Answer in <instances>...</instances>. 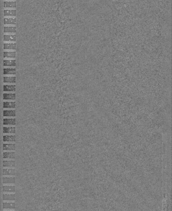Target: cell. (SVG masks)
I'll use <instances>...</instances> for the list:
<instances>
[{"instance_id":"cell-1","label":"cell","mask_w":172,"mask_h":211,"mask_svg":"<svg viewBox=\"0 0 172 211\" xmlns=\"http://www.w3.org/2000/svg\"><path fill=\"white\" fill-rule=\"evenodd\" d=\"M16 53V51H5L3 52V58H15Z\"/></svg>"},{"instance_id":"cell-2","label":"cell","mask_w":172,"mask_h":211,"mask_svg":"<svg viewBox=\"0 0 172 211\" xmlns=\"http://www.w3.org/2000/svg\"><path fill=\"white\" fill-rule=\"evenodd\" d=\"M3 48L4 50H13L16 49V43H5L3 44Z\"/></svg>"},{"instance_id":"cell-3","label":"cell","mask_w":172,"mask_h":211,"mask_svg":"<svg viewBox=\"0 0 172 211\" xmlns=\"http://www.w3.org/2000/svg\"><path fill=\"white\" fill-rule=\"evenodd\" d=\"M3 82L14 83L16 82V77L15 76H4L3 77Z\"/></svg>"},{"instance_id":"cell-4","label":"cell","mask_w":172,"mask_h":211,"mask_svg":"<svg viewBox=\"0 0 172 211\" xmlns=\"http://www.w3.org/2000/svg\"><path fill=\"white\" fill-rule=\"evenodd\" d=\"M3 121L4 125H14L16 124L15 118H4L3 119Z\"/></svg>"},{"instance_id":"cell-5","label":"cell","mask_w":172,"mask_h":211,"mask_svg":"<svg viewBox=\"0 0 172 211\" xmlns=\"http://www.w3.org/2000/svg\"><path fill=\"white\" fill-rule=\"evenodd\" d=\"M15 91L16 86L15 85L3 86V91L4 92H15Z\"/></svg>"},{"instance_id":"cell-6","label":"cell","mask_w":172,"mask_h":211,"mask_svg":"<svg viewBox=\"0 0 172 211\" xmlns=\"http://www.w3.org/2000/svg\"><path fill=\"white\" fill-rule=\"evenodd\" d=\"M4 75H16V68H4L3 69Z\"/></svg>"},{"instance_id":"cell-7","label":"cell","mask_w":172,"mask_h":211,"mask_svg":"<svg viewBox=\"0 0 172 211\" xmlns=\"http://www.w3.org/2000/svg\"><path fill=\"white\" fill-rule=\"evenodd\" d=\"M15 178L14 177H4L3 178V184H15Z\"/></svg>"},{"instance_id":"cell-8","label":"cell","mask_w":172,"mask_h":211,"mask_svg":"<svg viewBox=\"0 0 172 211\" xmlns=\"http://www.w3.org/2000/svg\"><path fill=\"white\" fill-rule=\"evenodd\" d=\"M3 191L4 192H15V186H3Z\"/></svg>"},{"instance_id":"cell-9","label":"cell","mask_w":172,"mask_h":211,"mask_svg":"<svg viewBox=\"0 0 172 211\" xmlns=\"http://www.w3.org/2000/svg\"><path fill=\"white\" fill-rule=\"evenodd\" d=\"M3 104V108H15V102H4Z\"/></svg>"},{"instance_id":"cell-10","label":"cell","mask_w":172,"mask_h":211,"mask_svg":"<svg viewBox=\"0 0 172 211\" xmlns=\"http://www.w3.org/2000/svg\"><path fill=\"white\" fill-rule=\"evenodd\" d=\"M3 209H14L15 208V204L14 202H3Z\"/></svg>"},{"instance_id":"cell-11","label":"cell","mask_w":172,"mask_h":211,"mask_svg":"<svg viewBox=\"0 0 172 211\" xmlns=\"http://www.w3.org/2000/svg\"><path fill=\"white\" fill-rule=\"evenodd\" d=\"M15 158V153L14 152H4L3 153V158L4 159H14Z\"/></svg>"},{"instance_id":"cell-12","label":"cell","mask_w":172,"mask_h":211,"mask_svg":"<svg viewBox=\"0 0 172 211\" xmlns=\"http://www.w3.org/2000/svg\"><path fill=\"white\" fill-rule=\"evenodd\" d=\"M3 175H15V170L14 169H3Z\"/></svg>"},{"instance_id":"cell-13","label":"cell","mask_w":172,"mask_h":211,"mask_svg":"<svg viewBox=\"0 0 172 211\" xmlns=\"http://www.w3.org/2000/svg\"><path fill=\"white\" fill-rule=\"evenodd\" d=\"M3 66H16V60H4L3 61Z\"/></svg>"},{"instance_id":"cell-14","label":"cell","mask_w":172,"mask_h":211,"mask_svg":"<svg viewBox=\"0 0 172 211\" xmlns=\"http://www.w3.org/2000/svg\"><path fill=\"white\" fill-rule=\"evenodd\" d=\"M16 116L15 110H3V116L4 117H15Z\"/></svg>"},{"instance_id":"cell-15","label":"cell","mask_w":172,"mask_h":211,"mask_svg":"<svg viewBox=\"0 0 172 211\" xmlns=\"http://www.w3.org/2000/svg\"><path fill=\"white\" fill-rule=\"evenodd\" d=\"M15 93H4L3 94L4 100H15Z\"/></svg>"},{"instance_id":"cell-16","label":"cell","mask_w":172,"mask_h":211,"mask_svg":"<svg viewBox=\"0 0 172 211\" xmlns=\"http://www.w3.org/2000/svg\"><path fill=\"white\" fill-rule=\"evenodd\" d=\"M15 144H3V150H15Z\"/></svg>"},{"instance_id":"cell-17","label":"cell","mask_w":172,"mask_h":211,"mask_svg":"<svg viewBox=\"0 0 172 211\" xmlns=\"http://www.w3.org/2000/svg\"><path fill=\"white\" fill-rule=\"evenodd\" d=\"M3 142H15V135H4L3 137Z\"/></svg>"},{"instance_id":"cell-18","label":"cell","mask_w":172,"mask_h":211,"mask_svg":"<svg viewBox=\"0 0 172 211\" xmlns=\"http://www.w3.org/2000/svg\"><path fill=\"white\" fill-rule=\"evenodd\" d=\"M3 166V167H15V161L14 160H4Z\"/></svg>"},{"instance_id":"cell-19","label":"cell","mask_w":172,"mask_h":211,"mask_svg":"<svg viewBox=\"0 0 172 211\" xmlns=\"http://www.w3.org/2000/svg\"><path fill=\"white\" fill-rule=\"evenodd\" d=\"M3 200H15V194H3Z\"/></svg>"},{"instance_id":"cell-20","label":"cell","mask_w":172,"mask_h":211,"mask_svg":"<svg viewBox=\"0 0 172 211\" xmlns=\"http://www.w3.org/2000/svg\"><path fill=\"white\" fill-rule=\"evenodd\" d=\"M15 127H4L3 128V132L4 133H15Z\"/></svg>"},{"instance_id":"cell-21","label":"cell","mask_w":172,"mask_h":211,"mask_svg":"<svg viewBox=\"0 0 172 211\" xmlns=\"http://www.w3.org/2000/svg\"><path fill=\"white\" fill-rule=\"evenodd\" d=\"M4 6L5 8H16V1H5L4 2Z\"/></svg>"},{"instance_id":"cell-22","label":"cell","mask_w":172,"mask_h":211,"mask_svg":"<svg viewBox=\"0 0 172 211\" xmlns=\"http://www.w3.org/2000/svg\"><path fill=\"white\" fill-rule=\"evenodd\" d=\"M4 15L5 16H15L16 15V10H4Z\"/></svg>"},{"instance_id":"cell-23","label":"cell","mask_w":172,"mask_h":211,"mask_svg":"<svg viewBox=\"0 0 172 211\" xmlns=\"http://www.w3.org/2000/svg\"><path fill=\"white\" fill-rule=\"evenodd\" d=\"M16 40L15 35H5L4 36V41H15Z\"/></svg>"},{"instance_id":"cell-24","label":"cell","mask_w":172,"mask_h":211,"mask_svg":"<svg viewBox=\"0 0 172 211\" xmlns=\"http://www.w3.org/2000/svg\"><path fill=\"white\" fill-rule=\"evenodd\" d=\"M4 32L6 33H16V26H4Z\"/></svg>"},{"instance_id":"cell-25","label":"cell","mask_w":172,"mask_h":211,"mask_svg":"<svg viewBox=\"0 0 172 211\" xmlns=\"http://www.w3.org/2000/svg\"><path fill=\"white\" fill-rule=\"evenodd\" d=\"M4 23L5 24H16V18H5Z\"/></svg>"}]
</instances>
